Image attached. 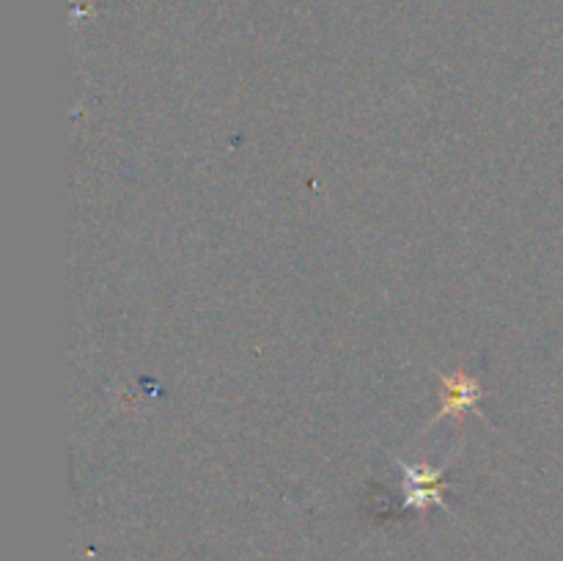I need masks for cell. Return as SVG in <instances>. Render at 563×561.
Returning a JSON list of instances; mask_svg holds the SVG:
<instances>
[{"instance_id": "obj_1", "label": "cell", "mask_w": 563, "mask_h": 561, "mask_svg": "<svg viewBox=\"0 0 563 561\" xmlns=\"http://www.w3.org/2000/svg\"><path fill=\"white\" fill-rule=\"evenodd\" d=\"M407 479V504L410 506H429L443 504L440 493V471H429L427 465H405Z\"/></svg>"}, {"instance_id": "obj_2", "label": "cell", "mask_w": 563, "mask_h": 561, "mask_svg": "<svg viewBox=\"0 0 563 561\" xmlns=\"http://www.w3.org/2000/svg\"><path fill=\"white\" fill-rule=\"evenodd\" d=\"M445 402H443V410L438 413V418L445 416H462L465 410H471L478 399H482V388L473 377L467 374H454V377H445Z\"/></svg>"}]
</instances>
